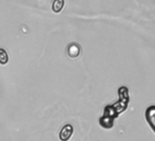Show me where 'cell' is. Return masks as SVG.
Instances as JSON below:
<instances>
[{
	"mask_svg": "<svg viewBox=\"0 0 155 141\" xmlns=\"http://www.w3.org/2000/svg\"><path fill=\"white\" fill-rule=\"evenodd\" d=\"M145 118L148 125L155 133V105L149 106L145 111Z\"/></svg>",
	"mask_w": 155,
	"mask_h": 141,
	"instance_id": "1",
	"label": "cell"
},
{
	"mask_svg": "<svg viewBox=\"0 0 155 141\" xmlns=\"http://www.w3.org/2000/svg\"><path fill=\"white\" fill-rule=\"evenodd\" d=\"M64 7V0H55L52 5V10L55 13H59Z\"/></svg>",
	"mask_w": 155,
	"mask_h": 141,
	"instance_id": "3",
	"label": "cell"
},
{
	"mask_svg": "<svg viewBox=\"0 0 155 141\" xmlns=\"http://www.w3.org/2000/svg\"><path fill=\"white\" fill-rule=\"evenodd\" d=\"M8 62V55L4 49H0V64L5 65Z\"/></svg>",
	"mask_w": 155,
	"mask_h": 141,
	"instance_id": "4",
	"label": "cell"
},
{
	"mask_svg": "<svg viewBox=\"0 0 155 141\" xmlns=\"http://www.w3.org/2000/svg\"><path fill=\"white\" fill-rule=\"evenodd\" d=\"M72 133H73V127L70 125H67L61 129L60 134H59V138L62 141H67L70 138V136H72Z\"/></svg>",
	"mask_w": 155,
	"mask_h": 141,
	"instance_id": "2",
	"label": "cell"
}]
</instances>
